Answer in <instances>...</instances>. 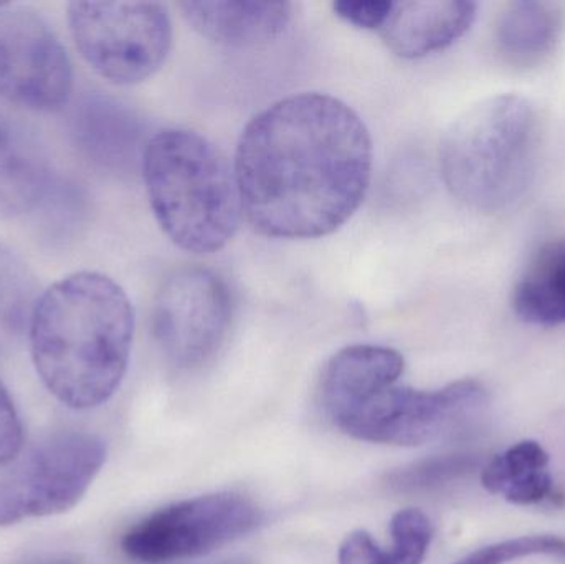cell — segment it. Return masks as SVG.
Here are the masks:
<instances>
[{
  "label": "cell",
  "instance_id": "9c48e42d",
  "mask_svg": "<svg viewBox=\"0 0 565 564\" xmlns=\"http://www.w3.org/2000/svg\"><path fill=\"white\" fill-rule=\"evenodd\" d=\"M231 321V290L209 268L172 272L152 308L156 341L179 370H198L209 363L224 344Z\"/></svg>",
  "mask_w": 565,
  "mask_h": 564
},
{
  "label": "cell",
  "instance_id": "2e32d148",
  "mask_svg": "<svg viewBox=\"0 0 565 564\" xmlns=\"http://www.w3.org/2000/svg\"><path fill=\"white\" fill-rule=\"evenodd\" d=\"M565 30V6L547 0L508 3L494 26V45L504 62L533 68L553 55Z\"/></svg>",
  "mask_w": 565,
  "mask_h": 564
},
{
  "label": "cell",
  "instance_id": "52a82bcc",
  "mask_svg": "<svg viewBox=\"0 0 565 564\" xmlns=\"http://www.w3.org/2000/svg\"><path fill=\"white\" fill-rule=\"evenodd\" d=\"M484 401L487 391L473 380L455 381L435 391L394 384L331 421L362 443L418 447L460 433Z\"/></svg>",
  "mask_w": 565,
  "mask_h": 564
},
{
  "label": "cell",
  "instance_id": "8992f818",
  "mask_svg": "<svg viewBox=\"0 0 565 564\" xmlns=\"http://www.w3.org/2000/svg\"><path fill=\"white\" fill-rule=\"evenodd\" d=\"M106 456V444L82 430L40 440L0 477V526L68 512L86 496Z\"/></svg>",
  "mask_w": 565,
  "mask_h": 564
},
{
  "label": "cell",
  "instance_id": "ac0fdd59",
  "mask_svg": "<svg viewBox=\"0 0 565 564\" xmlns=\"http://www.w3.org/2000/svg\"><path fill=\"white\" fill-rule=\"evenodd\" d=\"M513 310L534 327L565 324L564 242L546 245L531 262L514 287Z\"/></svg>",
  "mask_w": 565,
  "mask_h": 564
},
{
  "label": "cell",
  "instance_id": "7c38bea8",
  "mask_svg": "<svg viewBox=\"0 0 565 564\" xmlns=\"http://www.w3.org/2000/svg\"><path fill=\"white\" fill-rule=\"evenodd\" d=\"M182 15L205 39L234 49L268 45L288 29L292 6L275 0L182 2Z\"/></svg>",
  "mask_w": 565,
  "mask_h": 564
},
{
  "label": "cell",
  "instance_id": "44dd1931",
  "mask_svg": "<svg viewBox=\"0 0 565 564\" xmlns=\"http://www.w3.org/2000/svg\"><path fill=\"white\" fill-rule=\"evenodd\" d=\"M473 466V457L461 454L428 457L388 473L385 483L392 492L397 493L430 492L467 476Z\"/></svg>",
  "mask_w": 565,
  "mask_h": 564
},
{
  "label": "cell",
  "instance_id": "ba28073f",
  "mask_svg": "<svg viewBox=\"0 0 565 564\" xmlns=\"http://www.w3.org/2000/svg\"><path fill=\"white\" fill-rule=\"evenodd\" d=\"M264 510L242 493L221 492L172 503L122 535L121 550L142 564L184 562L250 535Z\"/></svg>",
  "mask_w": 565,
  "mask_h": 564
},
{
  "label": "cell",
  "instance_id": "5bb4252c",
  "mask_svg": "<svg viewBox=\"0 0 565 564\" xmlns=\"http://www.w3.org/2000/svg\"><path fill=\"white\" fill-rule=\"evenodd\" d=\"M50 188V162L25 123L0 109V221L32 211Z\"/></svg>",
  "mask_w": 565,
  "mask_h": 564
},
{
  "label": "cell",
  "instance_id": "8fae6325",
  "mask_svg": "<svg viewBox=\"0 0 565 564\" xmlns=\"http://www.w3.org/2000/svg\"><path fill=\"white\" fill-rule=\"evenodd\" d=\"M470 0H407L394 2L381 32L385 45L401 58H424L461 39L477 20Z\"/></svg>",
  "mask_w": 565,
  "mask_h": 564
},
{
  "label": "cell",
  "instance_id": "d4e9b609",
  "mask_svg": "<svg viewBox=\"0 0 565 564\" xmlns=\"http://www.w3.org/2000/svg\"><path fill=\"white\" fill-rule=\"evenodd\" d=\"M564 255H565V242H564Z\"/></svg>",
  "mask_w": 565,
  "mask_h": 564
},
{
  "label": "cell",
  "instance_id": "6da1fadb",
  "mask_svg": "<svg viewBox=\"0 0 565 564\" xmlns=\"http://www.w3.org/2000/svg\"><path fill=\"white\" fill-rule=\"evenodd\" d=\"M374 148L361 116L335 96H286L248 121L235 152L242 212L258 234L326 237L361 207Z\"/></svg>",
  "mask_w": 565,
  "mask_h": 564
},
{
  "label": "cell",
  "instance_id": "9a60e30c",
  "mask_svg": "<svg viewBox=\"0 0 565 564\" xmlns=\"http://www.w3.org/2000/svg\"><path fill=\"white\" fill-rule=\"evenodd\" d=\"M398 351L377 344H354L338 351L321 374V401L329 417L344 413L372 394L394 386L404 373Z\"/></svg>",
  "mask_w": 565,
  "mask_h": 564
},
{
  "label": "cell",
  "instance_id": "30bf717a",
  "mask_svg": "<svg viewBox=\"0 0 565 564\" xmlns=\"http://www.w3.org/2000/svg\"><path fill=\"white\" fill-rule=\"evenodd\" d=\"M72 92V62L46 20L29 7H0V98L52 113Z\"/></svg>",
  "mask_w": 565,
  "mask_h": 564
},
{
  "label": "cell",
  "instance_id": "7a4b0ae2",
  "mask_svg": "<svg viewBox=\"0 0 565 564\" xmlns=\"http://www.w3.org/2000/svg\"><path fill=\"white\" fill-rule=\"evenodd\" d=\"M135 310L121 285L76 272L36 300L30 354L46 390L72 409L102 406L121 386L131 358Z\"/></svg>",
  "mask_w": 565,
  "mask_h": 564
},
{
  "label": "cell",
  "instance_id": "603a6c76",
  "mask_svg": "<svg viewBox=\"0 0 565 564\" xmlns=\"http://www.w3.org/2000/svg\"><path fill=\"white\" fill-rule=\"evenodd\" d=\"M335 15L351 25L365 30H381L394 9L388 0H338L332 3Z\"/></svg>",
  "mask_w": 565,
  "mask_h": 564
},
{
  "label": "cell",
  "instance_id": "4fadbf2b",
  "mask_svg": "<svg viewBox=\"0 0 565 564\" xmlns=\"http://www.w3.org/2000/svg\"><path fill=\"white\" fill-rule=\"evenodd\" d=\"M72 132L78 148L109 171H129L145 152L138 116L108 96H85L73 111Z\"/></svg>",
  "mask_w": 565,
  "mask_h": 564
},
{
  "label": "cell",
  "instance_id": "277c9868",
  "mask_svg": "<svg viewBox=\"0 0 565 564\" xmlns=\"http://www.w3.org/2000/svg\"><path fill=\"white\" fill-rule=\"evenodd\" d=\"M541 118L520 95H497L451 123L440 148L441 178L451 194L483 212L511 207L536 172Z\"/></svg>",
  "mask_w": 565,
  "mask_h": 564
},
{
  "label": "cell",
  "instance_id": "e0dca14e",
  "mask_svg": "<svg viewBox=\"0 0 565 564\" xmlns=\"http://www.w3.org/2000/svg\"><path fill=\"white\" fill-rule=\"evenodd\" d=\"M550 454L536 440L514 444L498 454L481 473V483L493 496L513 506L530 507L553 493Z\"/></svg>",
  "mask_w": 565,
  "mask_h": 564
},
{
  "label": "cell",
  "instance_id": "ffe728a7",
  "mask_svg": "<svg viewBox=\"0 0 565 564\" xmlns=\"http://www.w3.org/2000/svg\"><path fill=\"white\" fill-rule=\"evenodd\" d=\"M36 291L35 275L19 255L0 244V353L29 328Z\"/></svg>",
  "mask_w": 565,
  "mask_h": 564
},
{
  "label": "cell",
  "instance_id": "5b68a950",
  "mask_svg": "<svg viewBox=\"0 0 565 564\" xmlns=\"http://www.w3.org/2000/svg\"><path fill=\"white\" fill-rule=\"evenodd\" d=\"M68 25L79 55L115 85L151 78L172 49V22L158 2H72Z\"/></svg>",
  "mask_w": 565,
  "mask_h": 564
},
{
  "label": "cell",
  "instance_id": "7402d4cb",
  "mask_svg": "<svg viewBox=\"0 0 565 564\" xmlns=\"http://www.w3.org/2000/svg\"><path fill=\"white\" fill-rule=\"evenodd\" d=\"M561 556L565 560V540L553 535L521 536L475 550L454 564H508L527 556Z\"/></svg>",
  "mask_w": 565,
  "mask_h": 564
},
{
  "label": "cell",
  "instance_id": "d6986e66",
  "mask_svg": "<svg viewBox=\"0 0 565 564\" xmlns=\"http://www.w3.org/2000/svg\"><path fill=\"white\" fill-rule=\"evenodd\" d=\"M392 546L381 549L369 533L345 536L339 549V564H422L434 540V525L420 510L395 513L391 523Z\"/></svg>",
  "mask_w": 565,
  "mask_h": 564
},
{
  "label": "cell",
  "instance_id": "cb8c5ba5",
  "mask_svg": "<svg viewBox=\"0 0 565 564\" xmlns=\"http://www.w3.org/2000/svg\"><path fill=\"white\" fill-rule=\"evenodd\" d=\"M23 444V429L19 413L9 391L0 381V467L12 462Z\"/></svg>",
  "mask_w": 565,
  "mask_h": 564
},
{
  "label": "cell",
  "instance_id": "3957f363",
  "mask_svg": "<svg viewBox=\"0 0 565 564\" xmlns=\"http://www.w3.org/2000/svg\"><path fill=\"white\" fill-rule=\"evenodd\" d=\"M141 166L156 221L179 248L215 254L235 237L241 195L214 142L191 129H162L146 142Z\"/></svg>",
  "mask_w": 565,
  "mask_h": 564
}]
</instances>
